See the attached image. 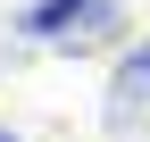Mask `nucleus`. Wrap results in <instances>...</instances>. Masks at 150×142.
Returning <instances> with one entry per match:
<instances>
[{
	"mask_svg": "<svg viewBox=\"0 0 150 142\" xmlns=\"http://www.w3.org/2000/svg\"><path fill=\"white\" fill-rule=\"evenodd\" d=\"M17 25L42 33V42H67V50H75V42H100V33L117 25V9H108V0H33Z\"/></svg>",
	"mask_w": 150,
	"mask_h": 142,
	"instance_id": "f257e3e1",
	"label": "nucleus"
},
{
	"mask_svg": "<svg viewBox=\"0 0 150 142\" xmlns=\"http://www.w3.org/2000/svg\"><path fill=\"white\" fill-rule=\"evenodd\" d=\"M142 109H150V42H134V50L117 59V84H108V126L125 134Z\"/></svg>",
	"mask_w": 150,
	"mask_h": 142,
	"instance_id": "f03ea898",
	"label": "nucleus"
},
{
	"mask_svg": "<svg viewBox=\"0 0 150 142\" xmlns=\"http://www.w3.org/2000/svg\"><path fill=\"white\" fill-rule=\"evenodd\" d=\"M0 142H17V134H8V126H0Z\"/></svg>",
	"mask_w": 150,
	"mask_h": 142,
	"instance_id": "7ed1b4c3",
	"label": "nucleus"
}]
</instances>
